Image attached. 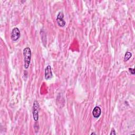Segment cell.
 I'll use <instances>...</instances> for the list:
<instances>
[{"mask_svg": "<svg viewBox=\"0 0 135 135\" xmlns=\"http://www.w3.org/2000/svg\"><path fill=\"white\" fill-rule=\"evenodd\" d=\"M20 36H21V33L19 29L17 27L13 28L11 34V39L13 41H16L19 39Z\"/></svg>", "mask_w": 135, "mask_h": 135, "instance_id": "obj_3", "label": "cell"}, {"mask_svg": "<svg viewBox=\"0 0 135 135\" xmlns=\"http://www.w3.org/2000/svg\"><path fill=\"white\" fill-rule=\"evenodd\" d=\"M91 134L92 135V134H96V133H94V132H92V133H91Z\"/></svg>", "mask_w": 135, "mask_h": 135, "instance_id": "obj_10", "label": "cell"}, {"mask_svg": "<svg viewBox=\"0 0 135 135\" xmlns=\"http://www.w3.org/2000/svg\"><path fill=\"white\" fill-rule=\"evenodd\" d=\"M92 113V115H93V117H94L95 118H98L101 114V108L98 106L95 107L94 108Z\"/></svg>", "mask_w": 135, "mask_h": 135, "instance_id": "obj_6", "label": "cell"}, {"mask_svg": "<svg viewBox=\"0 0 135 135\" xmlns=\"http://www.w3.org/2000/svg\"><path fill=\"white\" fill-rule=\"evenodd\" d=\"M132 56V54L129 52H127L124 55V62H126L127 61H128L130 57Z\"/></svg>", "mask_w": 135, "mask_h": 135, "instance_id": "obj_7", "label": "cell"}, {"mask_svg": "<svg viewBox=\"0 0 135 135\" xmlns=\"http://www.w3.org/2000/svg\"><path fill=\"white\" fill-rule=\"evenodd\" d=\"M64 14L62 12H60L56 17V22L58 25L60 27H64L65 25V22L64 20Z\"/></svg>", "mask_w": 135, "mask_h": 135, "instance_id": "obj_4", "label": "cell"}, {"mask_svg": "<svg viewBox=\"0 0 135 135\" xmlns=\"http://www.w3.org/2000/svg\"><path fill=\"white\" fill-rule=\"evenodd\" d=\"M128 70H129V71L130 72V73H131V74H134V73H135V71H134V68H129L128 69Z\"/></svg>", "mask_w": 135, "mask_h": 135, "instance_id": "obj_8", "label": "cell"}, {"mask_svg": "<svg viewBox=\"0 0 135 135\" xmlns=\"http://www.w3.org/2000/svg\"><path fill=\"white\" fill-rule=\"evenodd\" d=\"M44 74H45V79L46 80H48L53 77L51 66L50 65H47L45 69Z\"/></svg>", "mask_w": 135, "mask_h": 135, "instance_id": "obj_5", "label": "cell"}, {"mask_svg": "<svg viewBox=\"0 0 135 135\" xmlns=\"http://www.w3.org/2000/svg\"><path fill=\"white\" fill-rule=\"evenodd\" d=\"M23 56L24 61V68L27 69L29 67L31 59V50L29 47H26L23 50Z\"/></svg>", "mask_w": 135, "mask_h": 135, "instance_id": "obj_1", "label": "cell"}, {"mask_svg": "<svg viewBox=\"0 0 135 135\" xmlns=\"http://www.w3.org/2000/svg\"><path fill=\"white\" fill-rule=\"evenodd\" d=\"M40 109V106L38 102L35 100L34 101L33 105V110H32V113H33V117L34 121L35 122H37V121L38 119V110Z\"/></svg>", "mask_w": 135, "mask_h": 135, "instance_id": "obj_2", "label": "cell"}, {"mask_svg": "<svg viewBox=\"0 0 135 135\" xmlns=\"http://www.w3.org/2000/svg\"><path fill=\"white\" fill-rule=\"evenodd\" d=\"M110 134H111V135H115L116 134V133H115V130L114 129V128H112L111 131L110 132Z\"/></svg>", "mask_w": 135, "mask_h": 135, "instance_id": "obj_9", "label": "cell"}]
</instances>
